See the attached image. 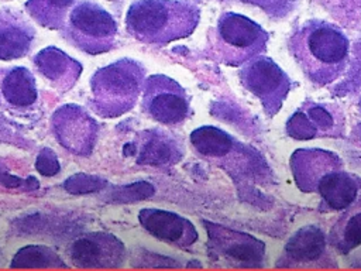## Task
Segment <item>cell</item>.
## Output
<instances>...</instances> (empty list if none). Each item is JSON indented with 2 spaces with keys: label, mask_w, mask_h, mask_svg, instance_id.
Returning <instances> with one entry per match:
<instances>
[{
  "label": "cell",
  "mask_w": 361,
  "mask_h": 271,
  "mask_svg": "<svg viewBox=\"0 0 361 271\" xmlns=\"http://www.w3.org/2000/svg\"><path fill=\"white\" fill-rule=\"evenodd\" d=\"M288 49L303 75L317 86L341 78L350 61V40L333 23L312 18L298 25L288 41Z\"/></svg>",
  "instance_id": "obj_1"
},
{
  "label": "cell",
  "mask_w": 361,
  "mask_h": 271,
  "mask_svg": "<svg viewBox=\"0 0 361 271\" xmlns=\"http://www.w3.org/2000/svg\"><path fill=\"white\" fill-rule=\"evenodd\" d=\"M296 186L320 196L322 210H341L361 191V178L345 169L343 159L323 148H299L289 158Z\"/></svg>",
  "instance_id": "obj_2"
},
{
  "label": "cell",
  "mask_w": 361,
  "mask_h": 271,
  "mask_svg": "<svg viewBox=\"0 0 361 271\" xmlns=\"http://www.w3.org/2000/svg\"><path fill=\"white\" fill-rule=\"evenodd\" d=\"M200 8L188 0H135L126 14L127 32L142 44L166 45L189 37Z\"/></svg>",
  "instance_id": "obj_3"
},
{
  "label": "cell",
  "mask_w": 361,
  "mask_h": 271,
  "mask_svg": "<svg viewBox=\"0 0 361 271\" xmlns=\"http://www.w3.org/2000/svg\"><path fill=\"white\" fill-rule=\"evenodd\" d=\"M144 80L145 68L130 58L97 69L90 79L93 110L107 119L130 112L141 95Z\"/></svg>",
  "instance_id": "obj_4"
},
{
  "label": "cell",
  "mask_w": 361,
  "mask_h": 271,
  "mask_svg": "<svg viewBox=\"0 0 361 271\" xmlns=\"http://www.w3.org/2000/svg\"><path fill=\"white\" fill-rule=\"evenodd\" d=\"M209 52L226 66H243L267 51L269 35L254 20L226 11L207 32Z\"/></svg>",
  "instance_id": "obj_5"
},
{
  "label": "cell",
  "mask_w": 361,
  "mask_h": 271,
  "mask_svg": "<svg viewBox=\"0 0 361 271\" xmlns=\"http://www.w3.org/2000/svg\"><path fill=\"white\" fill-rule=\"evenodd\" d=\"M189 141L199 157L223 168L234 179L264 176L267 167L261 155L221 128L202 126L190 133Z\"/></svg>",
  "instance_id": "obj_6"
},
{
  "label": "cell",
  "mask_w": 361,
  "mask_h": 271,
  "mask_svg": "<svg viewBox=\"0 0 361 271\" xmlns=\"http://www.w3.org/2000/svg\"><path fill=\"white\" fill-rule=\"evenodd\" d=\"M117 37V24L110 13L92 1H80L69 13L66 38L73 47L97 55L110 51Z\"/></svg>",
  "instance_id": "obj_7"
},
{
  "label": "cell",
  "mask_w": 361,
  "mask_h": 271,
  "mask_svg": "<svg viewBox=\"0 0 361 271\" xmlns=\"http://www.w3.org/2000/svg\"><path fill=\"white\" fill-rule=\"evenodd\" d=\"M240 83L255 96L264 112L274 117L282 107L292 89L289 75L269 56L259 55L238 71Z\"/></svg>",
  "instance_id": "obj_8"
},
{
  "label": "cell",
  "mask_w": 361,
  "mask_h": 271,
  "mask_svg": "<svg viewBox=\"0 0 361 271\" xmlns=\"http://www.w3.org/2000/svg\"><path fill=\"white\" fill-rule=\"evenodd\" d=\"M142 112L164 126H180L190 113V99L185 88L166 75H151L142 86Z\"/></svg>",
  "instance_id": "obj_9"
},
{
  "label": "cell",
  "mask_w": 361,
  "mask_h": 271,
  "mask_svg": "<svg viewBox=\"0 0 361 271\" xmlns=\"http://www.w3.org/2000/svg\"><path fill=\"white\" fill-rule=\"evenodd\" d=\"M286 134L293 140L343 138L345 116L337 103L305 100L286 120Z\"/></svg>",
  "instance_id": "obj_10"
},
{
  "label": "cell",
  "mask_w": 361,
  "mask_h": 271,
  "mask_svg": "<svg viewBox=\"0 0 361 271\" xmlns=\"http://www.w3.org/2000/svg\"><path fill=\"white\" fill-rule=\"evenodd\" d=\"M68 255L79 268H117L124 263L126 247L113 234L93 231L73 240Z\"/></svg>",
  "instance_id": "obj_11"
},
{
  "label": "cell",
  "mask_w": 361,
  "mask_h": 271,
  "mask_svg": "<svg viewBox=\"0 0 361 271\" xmlns=\"http://www.w3.org/2000/svg\"><path fill=\"white\" fill-rule=\"evenodd\" d=\"M52 128L63 148L78 155L90 154L97 136V123L82 107L65 104L55 110Z\"/></svg>",
  "instance_id": "obj_12"
},
{
  "label": "cell",
  "mask_w": 361,
  "mask_h": 271,
  "mask_svg": "<svg viewBox=\"0 0 361 271\" xmlns=\"http://www.w3.org/2000/svg\"><path fill=\"white\" fill-rule=\"evenodd\" d=\"M124 155H134L140 165L168 167L182 158L183 148L173 134L154 128L142 133L137 144L126 145Z\"/></svg>",
  "instance_id": "obj_13"
},
{
  "label": "cell",
  "mask_w": 361,
  "mask_h": 271,
  "mask_svg": "<svg viewBox=\"0 0 361 271\" xmlns=\"http://www.w3.org/2000/svg\"><path fill=\"white\" fill-rule=\"evenodd\" d=\"M138 220L154 237L180 247L190 246L197 239L193 224L178 213L147 207L140 210Z\"/></svg>",
  "instance_id": "obj_14"
},
{
  "label": "cell",
  "mask_w": 361,
  "mask_h": 271,
  "mask_svg": "<svg viewBox=\"0 0 361 271\" xmlns=\"http://www.w3.org/2000/svg\"><path fill=\"white\" fill-rule=\"evenodd\" d=\"M37 69L59 90H69L82 72V65L63 51L48 47L34 56Z\"/></svg>",
  "instance_id": "obj_15"
},
{
  "label": "cell",
  "mask_w": 361,
  "mask_h": 271,
  "mask_svg": "<svg viewBox=\"0 0 361 271\" xmlns=\"http://www.w3.org/2000/svg\"><path fill=\"white\" fill-rule=\"evenodd\" d=\"M35 31L17 14L0 11V59H17L28 54Z\"/></svg>",
  "instance_id": "obj_16"
},
{
  "label": "cell",
  "mask_w": 361,
  "mask_h": 271,
  "mask_svg": "<svg viewBox=\"0 0 361 271\" xmlns=\"http://www.w3.org/2000/svg\"><path fill=\"white\" fill-rule=\"evenodd\" d=\"M13 229L18 236H38L37 239H62L78 230V223L62 216L32 213L13 222Z\"/></svg>",
  "instance_id": "obj_17"
},
{
  "label": "cell",
  "mask_w": 361,
  "mask_h": 271,
  "mask_svg": "<svg viewBox=\"0 0 361 271\" xmlns=\"http://www.w3.org/2000/svg\"><path fill=\"white\" fill-rule=\"evenodd\" d=\"M0 95L11 106L28 107L37 102V85L32 73L24 66L3 71Z\"/></svg>",
  "instance_id": "obj_18"
},
{
  "label": "cell",
  "mask_w": 361,
  "mask_h": 271,
  "mask_svg": "<svg viewBox=\"0 0 361 271\" xmlns=\"http://www.w3.org/2000/svg\"><path fill=\"white\" fill-rule=\"evenodd\" d=\"M330 243L340 253H347L361 244V193L333 226Z\"/></svg>",
  "instance_id": "obj_19"
},
{
  "label": "cell",
  "mask_w": 361,
  "mask_h": 271,
  "mask_svg": "<svg viewBox=\"0 0 361 271\" xmlns=\"http://www.w3.org/2000/svg\"><path fill=\"white\" fill-rule=\"evenodd\" d=\"M286 261L305 263L316 261L323 255L324 240L319 229L307 226L298 231V234L286 244ZM288 263V264H289Z\"/></svg>",
  "instance_id": "obj_20"
},
{
  "label": "cell",
  "mask_w": 361,
  "mask_h": 271,
  "mask_svg": "<svg viewBox=\"0 0 361 271\" xmlns=\"http://www.w3.org/2000/svg\"><path fill=\"white\" fill-rule=\"evenodd\" d=\"M11 268H68L62 257L51 247L31 244L21 247L10 263Z\"/></svg>",
  "instance_id": "obj_21"
},
{
  "label": "cell",
  "mask_w": 361,
  "mask_h": 271,
  "mask_svg": "<svg viewBox=\"0 0 361 271\" xmlns=\"http://www.w3.org/2000/svg\"><path fill=\"white\" fill-rule=\"evenodd\" d=\"M72 4L73 0H28L25 8L38 24L47 28H59Z\"/></svg>",
  "instance_id": "obj_22"
},
{
  "label": "cell",
  "mask_w": 361,
  "mask_h": 271,
  "mask_svg": "<svg viewBox=\"0 0 361 271\" xmlns=\"http://www.w3.org/2000/svg\"><path fill=\"white\" fill-rule=\"evenodd\" d=\"M341 27L361 28V0H312Z\"/></svg>",
  "instance_id": "obj_23"
},
{
  "label": "cell",
  "mask_w": 361,
  "mask_h": 271,
  "mask_svg": "<svg viewBox=\"0 0 361 271\" xmlns=\"http://www.w3.org/2000/svg\"><path fill=\"white\" fill-rule=\"evenodd\" d=\"M106 181L96 176V175H87V174H73L68 176L63 181V189L71 195H86V193H94L102 191L106 186Z\"/></svg>",
  "instance_id": "obj_24"
},
{
  "label": "cell",
  "mask_w": 361,
  "mask_h": 271,
  "mask_svg": "<svg viewBox=\"0 0 361 271\" xmlns=\"http://www.w3.org/2000/svg\"><path fill=\"white\" fill-rule=\"evenodd\" d=\"M240 1L262 10L267 16H269L274 20H281L288 17L295 10L299 0H240Z\"/></svg>",
  "instance_id": "obj_25"
},
{
  "label": "cell",
  "mask_w": 361,
  "mask_h": 271,
  "mask_svg": "<svg viewBox=\"0 0 361 271\" xmlns=\"http://www.w3.org/2000/svg\"><path fill=\"white\" fill-rule=\"evenodd\" d=\"M35 169L44 175V176H54L59 172L61 169V165H59V161L56 158V154L45 147L39 151V154L37 155V159H35Z\"/></svg>",
  "instance_id": "obj_26"
},
{
  "label": "cell",
  "mask_w": 361,
  "mask_h": 271,
  "mask_svg": "<svg viewBox=\"0 0 361 271\" xmlns=\"http://www.w3.org/2000/svg\"><path fill=\"white\" fill-rule=\"evenodd\" d=\"M0 188H4L7 191L31 192L38 188V181L34 176H28L27 179H23L16 175L0 172Z\"/></svg>",
  "instance_id": "obj_27"
}]
</instances>
